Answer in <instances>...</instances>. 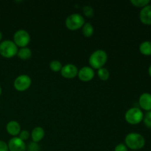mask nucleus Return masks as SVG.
<instances>
[{
	"instance_id": "8",
	"label": "nucleus",
	"mask_w": 151,
	"mask_h": 151,
	"mask_svg": "<svg viewBox=\"0 0 151 151\" xmlns=\"http://www.w3.org/2000/svg\"><path fill=\"white\" fill-rule=\"evenodd\" d=\"M7 145H8L9 151H26L27 149L24 141L22 140L18 137L10 139Z\"/></svg>"
},
{
	"instance_id": "19",
	"label": "nucleus",
	"mask_w": 151,
	"mask_h": 151,
	"mask_svg": "<svg viewBox=\"0 0 151 151\" xmlns=\"http://www.w3.org/2000/svg\"><path fill=\"white\" fill-rule=\"evenodd\" d=\"M62 63H60L59 60H54L50 63V68L52 71H53L54 72H60V70L62 69Z\"/></svg>"
},
{
	"instance_id": "10",
	"label": "nucleus",
	"mask_w": 151,
	"mask_h": 151,
	"mask_svg": "<svg viewBox=\"0 0 151 151\" xmlns=\"http://www.w3.org/2000/svg\"><path fill=\"white\" fill-rule=\"evenodd\" d=\"M78 76L81 81L88 82L94 78V71L90 66H83L80 70H78Z\"/></svg>"
},
{
	"instance_id": "3",
	"label": "nucleus",
	"mask_w": 151,
	"mask_h": 151,
	"mask_svg": "<svg viewBox=\"0 0 151 151\" xmlns=\"http://www.w3.org/2000/svg\"><path fill=\"white\" fill-rule=\"evenodd\" d=\"M18 47L13 41L4 40L0 43V55L5 58H11L17 55Z\"/></svg>"
},
{
	"instance_id": "22",
	"label": "nucleus",
	"mask_w": 151,
	"mask_h": 151,
	"mask_svg": "<svg viewBox=\"0 0 151 151\" xmlns=\"http://www.w3.org/2000/svg\"><path fill=\"white\" fill-rule=\"evenodd\" d=\"M143 120H144V123L147 128H151V111H147L145 116L143 117Z\"/></svg>"
},
{
	"instance_id": "29",
	"label": "nucleus",
	"mask_w": 151,
	"mask_h": 151,
	"mask_svg": "<svg viewBox=\"0 0 151 151\" xmlns=\"http://www.w3.org/2000/svg\"><path fill=\"white\" fill-rule=\"evenodd\" d=\"M1 91H1V87L0 86V95L1 94Z\"/></svg>"
},
{
	"instance_id": "15",
	"label": "nucleus",
	"mask_w": 151,
	"mask_h": 151,
	"mask_svg": "<svg viewBox=\"0 0 151 151\" xmlns=\"http://www.w3.org/2000/svg\"><path fill=\"white\" fill-rule=\"evenodd\" d=\"M17 56L23 60H28L32 56V51L28 47H23V48H21L20 50H18Z\"/></svg>"
},
{
	"instance_id": "27",
	"label": "nucleus",
	"mask_w": 151,
	"mask_h": 151,
	"mask_svg": "<svg viewBox=\"0 0 151 151\" xmlns=\"http://www.w3.org/2000/svg\"><path fill=\"white\" fill-rule=\"evenodd\" d=\"M148 73H149V75L151 77V65L150 66V67H149L148 69Z\"/></svg>"
},
{
	"instance_id": "1",
	"label": "nucleus",
	"mask_w": 151,
	"mask_h": 151,
	"mask_svg": "<svg viewBox=\"0 0 151 151\" xmlns=\"http://www.w3.org/2000/svg\"><path fill=\"white\" fill-rule=\"evenodd\" d=\"M125 143L127 147L134 150H140L145 145V139L142 134L130 133L125 137Z\"/></svg>"
},
{
	"instance_id": "26",
	"label": "nucleus",
	"mask_w": 151,
	"mask_h": 151,
	"mask_svg": "<svg viewBox=\"0 0 151 151\" xmlns=\"http://www.w3.org/2000/svg\"><path fill=\"white\" fill-rule=\"evenodd\" d=\"M0 151H9L8 145L2 140H0Z\"/></svg>"
},
{
	"instance_id": "6",
	"label": "nucleus",
	"mask_w": 151,
	"mask_h": 151,
	"mask_svg": "<svg viewBox=\"0 0 151 151\" xmlns=\"http://www.w3.org/2000/svg\"><path fill=\"white\" fill-rule=\"evenodd\" d=\"M13 41L18 47H26L30 41L29 32L25 29H19L14 33Z\"/></svg>"
},
{
	"instance_id": "5",
	"label": "nucleus",
	"mask_w": 151,
	"mask_h": 151,
	"mask_svg": "<svg viewBox=\"0 0 151 151\" xmlns=\"http://www.w3.org/2000/svg\"><path fill=\"white\" fill-rule=\"evenodd\" d=\"M143 112L139 108L134 107L128 109L125 114V119L131 125H137L143 120Z\"/></svg>"
},
{
	"instance_id": "20",
	"label": "nucleus",
	"mask_w": 151,
	"mask_h": 151,
	"mask_svg": "<svg viewBox=\"0 0 151 151\" xmlns=\"http://www.w3.org/2000/svg\"><path fill=\"white\" fill-rule=\"evenodd\" d=\"M131 3L137 7H144L148 5L150 0H131Z\"/></svg>"
},
{
	"instance_id": "23",
	"label": "nucleus",
	"mask_w": 151,
	"mask_h": 151,
	"mask_svg": "<svg viewBox=\"0 0 151 151\" xmlns=\"http://www.w3.org/2000/svg\"><path fill=\"white\" fill-rule=\"evenodd\" d=\"M27 150L28 151H40L41 150V148H40V146L38 145V143L34 142H31L28 145Z\"/></svg>"
},
{
	"instance_id": "25",
	"label": "nucleus",
	"mask_w": 151,
	"mask_h": 151,
	"mask_svg": "<svg viewBox=\"0 0 151 151\" xmlns=\"http://www.w3.org/2000/svg\"><path fill=\"white\" fill-rule=\"evenodd\" d=\"M114 151H128V147L125 144L120 143L115 147Z\"/></svg>"
},
{
	"instance_id": "7",
	"label": "nucleus",
	"mask_w": 151,
	"mask_h": 151,
	"mask_svg": "<svg viewBox=\"0 0 151 151\" xmlns=\"http://www.w3.org/2000/svg\"><path fill=\"white\" fill-rule=\"evenodd\" d=\"M32 80L27 75H21L15 79L13 86L16 90L19 91H24L30 87Z\"/></svg>"
},
{
	"instance_id": "2",
	"label": "nucleus",
	"mask_w": 151,
	"mask_h": 151,
	"mask_svg": "<svg viewBox=\"0 0 151 151\" xmlns=\"http://www.w3.org/2000/svg\"><path fill=\"white\" fill-rule=\"evenodd\" d=\"M108 60L107 53L103 50H98L94 51L90 55L88 63L93 69H100L103 67Z\"/></svg>"
},
{
	"instance_id": "4",
	"label": "nucleus",
	"mask_w": 151,
	"mask_h": 151,
	"mask_svg": "<svg viewBox=\"0 0 151 151\" xmlns=\"http://www.w3.org/2000/svg\"><path fill=\"white\" fill-rule=\"evenodd\" d=\"M85 19L79 13H73L66 18L65 24L69 30H78L83 27L85 24Z\"/></svg>"
},
{
	"instance_id": "17",
	"label": "nucleus",
	"mask_w": 151,
	"mask_h": 151,
	"mask_svg": "<svg viewBox=\"0 0 151 151\" xmlns=\"http://www.w3.org/2000/svg\"><path fill=\"white\" fill-rule=\"evenodd\" d=\"M82 32L84 36L89 38L94 34V27L90 22H86L83 26Z\"/></svg>"
},
{
	"instance_id": "16",
	"label": "nucleus",
	"mask_w": 151,
	"mask_h": 151,
	"mask_svg": "<svg viewBox=\"0 0 151 151\" xmlns=\"http://www.w3.org/2000/svg\"><path fill=\"white\" fill-rule=\"evenodd\" d=\"M139 51L144 55H151V41H145L142 43L139 46Z\"/></svg>"
},
{
	"instance_id": "14",
	"label": "nucleus",
	"mask_w": 151,
	"mask_h": 151,
	"mask_svg": "<svg viewBox=\"0 0 151 151\" xmlns=\"http://www.w3.org/2000/svg\"><path fill=\"white\" fill-rule=\"evenodd\" d=\"M30 136L32 137V142L38 143L44 139V136H45V131H44V128L41 127H35V128L32 129Z\"/></svg>"
},
{
	"instance_id": "28",
	"label": "nucleus",
	"mask_w": 151,
	"mask_h": 151,
	"mask_svg": "<svg viewBox=\"0 0 151 151\" xmlns=\"http://www.w3.org/2000/svg\"><path fill=\"white\" fill-rule=\"evenodd\" d=\"M1 39H2V33H1V32L0 31V43L1 42Z\"/></svg>"
},
{
	"instance_id": "12",
	"label": "nucleus",
	"mask_w": 151,
	"mask_h": 151,
	"mask_svg": "<svg viewBox=\"0 0 151 151\" xmlns=\"http://www.w3.org/2000/svg\"><path fill=\"white\" fill-rule=\"evenodd\" d=\"M139 106L143 110L150 111H151V94L150 93H143L139 99Z\"/></svg>"
},
{
	"instance_id": "21",
	"label": "nucleus",
	"mask_w": 151,
	"mask_h": 151,
	"mask_svg": "<svg viewBox=\"0 0 151 151\" xmlns=\"http://www.w3.org/2000/svg\"><path fill=\"white\" fill-rule=\"evenodd\" d=\"M83 12L84 15L88 18H92L94 16V9L89 5L84 6L83 7Z\"/></svg>"
},
{
	"instance_id": "13",
	"label": "nucleus",
	"mask_w": 151,
	"mask_h": 151,
	"mask_svg": "<svg viewBox=\"0 0 151 151\" xmlns=\"http://www.w3.org/2000/svg\"><path fill=\"white\" fill-rule=\"evenodd\" d=\"M6 131L10 135L15 137L20 134L21 126L19 122H16V121H10V122H7V125H6Z\"/></svg>"
},
{
	"instance_id": "18",
	"label": "nucleus",
	"mask_w": 151,
	"mask_h": 151,
	"mask_svg": "<svg viewBox=\"0 0 151 151\" xmlns=\"http://www.w3.org/2000/svg\"><path fill=\"white\" fill-rule=\"evenodd\" d=\"M97 75H98L99 78H100L101 81H106L107 80H109V77H110V72L106 68H101V69H98L97 71Z\"/></svg>"
},
{
	"instance_id": "9",
	"label": "nucleus",
	"mask_w": 151,
	"mask_h": 151,
	"mask_svg": "<svg viewBox=\"0 0 151 151\" xmlns=\"http://www.w3.org/2000/svg\"><path fill=\"white\" fill-rule=\"evenodd\" d=\"M78 69L75 65L68 63L62 67L60 74L62 76L66 79H73L78 75Z\"/></svg>"
},
{
	"instance_id": "30",
	"label": "nucleus",
	"mask_w": 151,
	"mask_h": 151,
	"mask_svg": "<svg viewBox=\"0 0 151 151\" xmlns=\"http://www.w3.org/2000/svg\"><path fill=\"white\" fill-rule=\"evenodd\" d=\"M134 151H137V150H134Z\"/></svg>"
},
{
	"instance_id": "24",
	"label": "nucleus",
	"mask_w": 151,
	"mask_h": 151,
	"mask_svg": "<svg viewBox=\"0 0 151 151\" xmlns=\"http://www.w3.org/2000/svg\"><path fill=\"white\" fill-rule=\"evenodd\" d=\"M29 136H30V134H29V131H27V130H23V131H21L19 137L23 141H26L29 139Z\"/></svg>"
},
{
	"instance_id": "11",
	"label": "nucleus",
	"mask_w": 151,
	"mask_h": 151,
	"mask_svg": "<svg viewBox=\"0 0 151 151\" xmlns=\"http://www.w3.org/2000/svg\"><path fill=\"white\" fill-rule=\"evenodd\" d=\"M139 19L144 24L151 25V4H148L142 9L139 13Z\"/></svg>"
}]
</instances>
